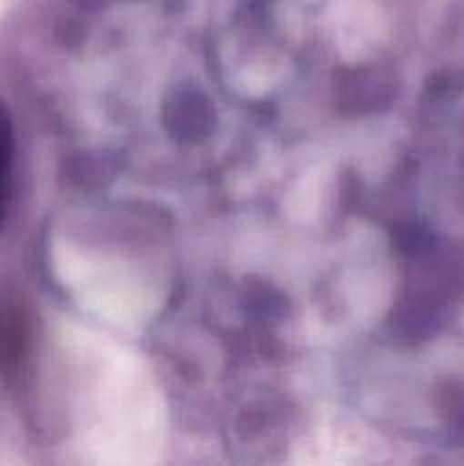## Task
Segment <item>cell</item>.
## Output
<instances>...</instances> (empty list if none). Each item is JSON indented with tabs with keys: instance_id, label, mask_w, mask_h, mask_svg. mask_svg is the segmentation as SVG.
I'll list each match as a JSON object with an SVG mask.
<instances>
[{
	"instance_id": "1",
	"label": "cell",
	"mask_w": 464,
	"mask_h": 466,
	"mask_svg": "<svg viewBox=\"0 0 464 466\" xmlns=\"http://www.w3.org/2000/svg\"><path fill=\"white\" fill-rule=\"evenodd\" d=\"M30 346L27 319L18 305L12 300L0 305V367L9 378H16L23 371Z\"/></svg>"
},
{
	"instance_id": "2",
	"label": "cell",
	"mask_w": 464,
	"mask_h": 466,
	"mask_svg": "<svg viewBox=\"0 0 464 466\" xmlns=\"http://www.w3.org/2000/svg\"><path fill=\"white\" fill-rule=\"evenodd\" d=\"M12 167H14V126L7 107L0 103V230L12 203Z\"/></svg>"
}]
</instances>
